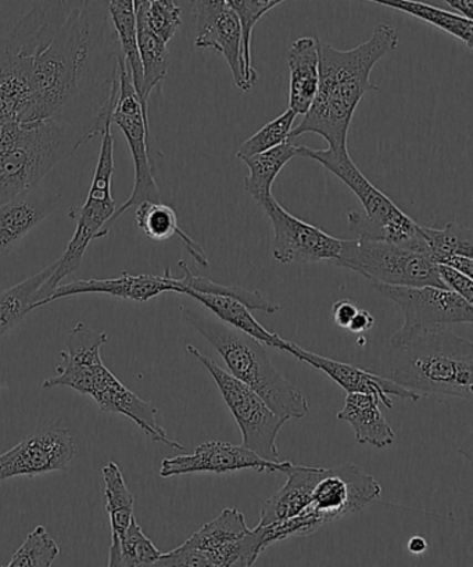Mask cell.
<instances>
[{
  "label": "cell",
  "instance_id": "36",
  "mask_svg": "<svg viewBox=\"0 0 473 567\" xmlns=\"http://www.w3.org/2000/svg\"><path fill=\"white\" fill-rule=\"evenodd\" d=\"M178 266L184 271V277L178 279L181 288L179 295H183L184 290L188 289L199 291V293L233 297V299L244 302V305L249 307L250 310H258L267 313H275L280 310L278 305H274V302L264 299L263 295L258 293L256 290H247L245 288H240V286L219 285L213 282L210 279L196 277V275L191 272L188 264L184 261H179Z\"/></svg>",
  "mask_w": 473,
  "mask_h": 567
},
{
  "label": "cell",
  "instance_id": "39",
  "mask_svg": "<svg viewBox=\"0 0 473 567\" xmlns=\"http://www.w3.org/2000/svg\"><path fill=\"white\" fill-rule=\"evenodd\" d=\"M181 13L183 10L175 4L174 0H148L145 10L147 25L167 45L183 24Z\"/></svg>",
  "mask_w": 473,
  "mask_h": 567
},
{
  "label": "cell",
  "instance_id": "1",
  "mask_svg": "<svg viewBox=\"0 0 473 567\" xmlns=\"http://www.w3.org/2000/svg\"><path fill=\"white\" fill-rule=\"evenodd\" d=\"M119 40L107 0H84L37 59L21 123L62 120L92 140L112 123L119 95ZM123 53H120V56ZM119 56V58H120Z\"/></svg>",
  "mask_w": 473,
  "mask_h": 567
},
{
  "label": "cell",
  "instance_id": "35",
  "mask_svg": "<svg viewBox=\"0 0 473 567\" xmlns=\"http://www.w3.org/2000/svg\"><path fill=\"white\" fill-rule=\"evenodd\" d=\"M420 227L432 261L443 264L453 256L473 258V230L470 227L456 223H450L442 229Z\"/></svg>",
  "mask_w": 473,
  "mask_h": 567
},
{
  "label": "cell",
  "instance_id": "9",
  "mask_svg": "<svg viewBox=\"0 0 473 567\" xmlns=\"http://www.w3.org/2000/svg\"><path fill=\"white\" fill-rule=\"evenodd\" d=\"M113 174L114 136L112 134V124H109L102 132V147L101 153H99L90 194H88L84 206L71 208L69 214L71 218L76 219L73 238H71L63 256L56 261L58 266L51 278L38 290L31 311L45 307L54 289L81 267L91 241L107 235L103 228L106 227L115 213V202L112 192Z\"/></svg>",
  "mask_w": 473,
  "mask_h": 567
},
{
  "label": "cell",
  "instance_id": "41",
  "mask_svg": "<svg viewBox=\"0 0 473 567\" xmlns=\"http://www.w3.org/2000/svg\"><path fill=\"white\" fill-rule=\"evenodd\" d=\"M196 20L197 34L205 31L228 7L225 0H191Z\"/></svg>",
  "mask_w": 473,
  "mask_h": 567
},
{
  "label": "cell",
  "instance_id": "12",
  "mask_svg": "<svg viewBox=\"0 0 473 567\" xmlns=\"http://www.w3.org/2000/svg\"><path fill=\"white\" fill-rule=\"evenodd\" d=\"M404 313V323L390 339L389 346L407 343L422 334L449 329L451 324L472 323L473 307L464 297L436 286L407 288L372 284Z\"/></svg>",
  "mask_w": 473,
  "mask_h": 567
},
{
  "label": "cell",
  "instance_id": "17",
  "mask_svg": "<svg viewBox=\"0 0 473 567\" xmlns=\"http://www.w3.org/2000/svg\"><path fill=\"white\" fill-rule=\"evenodd\" d=\"M381 493V484L376 477L354 464H345L329 470L327 476L321 478L307 508L326 525L364 509Z\"/></svg>",
  "mask_w": 473,
  "mask_h": 567
},
{
  "label": "cell",
  "instance_id": "38",
  "mask_svg": "<svg viewBox=\"0 0 473 567\" xmlns=\"http://www.w3.org/2000/svg\"><path fill=\"white\" fill-rule=\"evenodd\" d=\"M60 555L56 542L49 536L45 527L38 526L16 550L9 567H49Z\"/></svg>",
  "mask_w": 473,
  "mask_h": 567
},
{
  "label": "cell",
  "instance_id": "8",
  "mask_svg": "<svg viewBox=\"0 0 473 567\" xmlns=\"http://www.w3.org/2000/svg\"><path fill=\"white\" fill-rule=\"evenodd\" d=\"M296 156L320 163L359 197L364 213L353 212L348 217L350 229L357 238L390 241V244L410 247L429 257L420 225L401 212L393 200L367 179L351 159L349 148L329 147L327 151H320V148L297 146Z\"/></svg>",
  "mask_w": 473,
  "mask_h": 567
},
{
  "label": "cell",
  "instance_id": "5",
  "mask_svg": "<svg viewBox=\"0 0 473 567\" xmlns=\"http://www.w3.org/2000/svg\"><path fill=\"white\" fill-rule=\"evenodd\" d=\"M192 327L223 357L229 373L244 382L266 401L275 414L288 420L307 415L308 401L282 373L274 367L263 343L251 336L230 327L212 312H200L183 307Z\"/></svg>",
  "mask_w": 473,
  "mask_h": 567
},
{
  "label": "cell",
  "instance_id": "44",
  "mask_svg": "<svg viewBox=\"0 0 473 567\" xmlns=\"http://www.w3.org/2000/svg\"><path fill=\"white\" fill-rule=\"evenodd\" d=\"M443 266H448L450 268L456 269V271H460L462 274H465L466 277H473V258L472 257H465V256H453L448 258L443 262Z\"/></svg>",
  "mask_w": 473,
  "mask_h": 567
},
{
  "label": "cell",
  "instance_id": "19",
  "mask_svg": "<svg viewBox=\"0 0 473 567\" xmlns=\"http://www.w3.org/2000/svg\"><path fill=\"white\" fill-rule=\"evenodd\" d=\"M284 351L289 352V354L297 358V360L326 372L346 393L376 395L379 403L387 406V409H392L393 406L390 395H395V398L403 400H411L414 401V403L421 399V394L401 388L399 384L389 381V379L368 371V369L349 365V363L329 360V358L313 354V352L301 349L300 346L291 343V341L286 340Z\"/></svg>",
  "mask_w": 473,
  "mask_h": 567
},
{
  "label": "cell",
  "instance_id": "28",
  "mask_svg": "<svg viewBox=\"0 0 473 567\" xmlns=\"http://www.w3.org/2000/svg\"><path fill=\"white\" fill-rule=\"evenodd\" d=\"M136 224L142 233L152 240L164 241L177 236L197 264H200L202 267L210 266L203 247L179 228L177 213L174 212V208L164 205L162 200L142 202L141 205H137Z\"/></svg>",
  "mask_w": 473,
  "mask_h": 567
},
{
  "label": "cell",
  "instance_id": "31",
  "mask_svg": "<svg viewBox=\"0 0 473 567\" xmlns=\"http://www.w3.org/2000/svg\"><path fill=\"white\" fill-rule=\"evenodd\" d=\"M110 21L126 65H128L132 84L140 99L143 91V70L136 43V16L134 0H107Z\"/></svg>",
  "mask_w": 473,
  "mask_h": 567
},
{
  "label": "cell",
  "instance_id": "37",
  "mask_svg": "<svg viewBox=\"0 0 473 567\" xmlns=\"http://www.w3.org/2000/svg\"><path fill=\"white\" fill-rule=\"evenodd\" d=\"M297 115L294 110H286L279 117L269 121L268 124L264 125L263 128L256 132L255 135L249 137L246 142L241 143L238 153L240 159L256 156L271 148L284 145L289 142L291 130H294V123Z\"/></svg>",
  "mask_w": 473,
  "mask_h": 567
},
{
  "label": "cell",
  "instance_id": "24",
  "mask_svg": "<svg viewBox=\"0 0 473 567\" xmlns=\"http://www.w3.org/2000/svg\"><path fill=\"white\" fill-rule=\"evenodd\" d=\"M197 49H213L222 53L233 73L235 85L247 91L244 68V45H241V25L238 14L229 7L213 21L210 27L197 34Z\"/></svg>",
  "mask_w": 473,
  "mask_h": 567
},
{
  "label": "cell",
  "instance_id": "26",
  "mask_svg": "<svg viewBox=\"0 0 473 567\" xmlns=\"http://www.w3.org/2000/svg\"><path fill=\"white\" fill-rule=\"evenodd\" d=\"M148 0H134L136 16V43L143 70L142 106L147 110L148 97L154 87L166 79L169 64L167 43L163 42L147 25L145 10Z\"/></svg>",
  "mask_w": 473,
  "mask_h": 567
},
{
  "label": "cell",
  "instance_id": "18",
  "mask_svg": "<svg viewBox=\"0 0 473 567\" xmlns=\"http://www.w3.org/2000/svg\"><path fill=\"white\" fill-rule=\"evenodd\" d=\"M290 462L267 461L246 449L222 442L203 443L192 455L175 456L163 461L161 476L164 478L191 475V473H228L253 470L260 473L285 472Z\"/></svg>",
  "mask_w": 473,
  "mask_h": 567
},
{
  "label": "cell",
  "instance_id": "27",
  "mask_svg": "<svg viewBox=\"0 0 473 567\" xmlns=\"http://www.w3.org/2000/svg\"><path fill=\"white\" fill-rule=\"evenodd\" d=\"M183 295L200 302L207 311L214 313L218 319L240 330V332L251 336L260 343L284 350L286 340L263 328V324L258 323L257 319L251 316L250 308L246 307L244 302L228 296L199 293V291L188 289L184 290Z\"/></svg>",
  "mask_w": 473,
  "mask_h": 567
},
{
  "label": "cell",
  "instance_id": "33",
  "mask_svg": "<svg viewBox=\"0 0 473 567\" xmlns=\"http://www.w3.org/2000/svg\"><path fill=\"white\" fill-rule=\"evenodd\" d=\"M56 266L58 264L54 261L52 266L42 269L34 277L23 280L0 295V340L12 332L23 321L27 313L31 312L38 290L51 278Z\"/></svg>",
  "mask_w": 473,
  "mask_h": 567
},
{
  "label": "cell",
  "instance_id": "2",
  "mask_svg": "<svg viewBox=\"0 0 473 567\" xmlns=\"http://www.w3.org/2000/svg\"><path fill=\"white\" fill-rule=\"evenodd\" d=\"M399 45L392 25H378L370 40L340 51L318 40L320 80L310 109L291 130L289 141L305 134L322 136L332 148H348L351 120L367 92L378 91L371 82L373 68Z\"/></svg>",
  "mask_w": 473,
  "mask_h": 567
},
{
  "label": "cell",
  "instance_id": "45",
  "mask_svg": "<svg viewBox=\"0 0 473 567\" xmlns=\"http://www.w3.org/2000/svg\"><path fill=\"white\" fill-rule=\"evenodd\" d=\"M451 9L467 20L473 18V0H444Z\"/></svg>",
  "mask_w": 473,
  "mask_h": 567
},
{
  "label": "cell",
  "instance_id": "25",
  "mask_svg": "<svg viewBox=\"0 0 473 567\" xmlns=\"http://www.w3.org/2000/svg\"><path fill=\"white\" fill-rule=\"evenodd\" d=\"M338 420L349 423L354 429L357 442L371 444L373 447L384 449L394 442V432L387 417L379 410V400L376 395L364 393H350L346 398L343 410L339 412Z\"/></svg>",
  "mask_w": 473,
  "mask_h": 567
},
{
  "label": "cell",
  "instance_id": "43",
  "mask_svg": "<svg viewBox=\"0 0 473 567\" xmlns=\"http://www.w3.org/2000/svg\"><path fill=\"white\" fill-rule=\"evenodd\" d=\"M373 323H376V318H373L370 312L359 310L356 312L353 319H351L348 329L353 333H364L373 327Z\"/></svg>",
  "mask_w": 473,
  "mask_h": 567
},
{
  "label": "cell",
  "instance_id": "29",
  "mask_svg": "<svg viewBox=\"0 0 473 567\" xmlns=\"http://www.w3.org/2000/svg\"><path fill=\"white\" fill-rule=\"evenodd\" d=\"M296 147L290 141L256 156L241 159L249 168L245 190L258 203L273 195V185L285 165L296 157Z\"/></svg>",
  "mask_w": 473,
  "mask_h": 567
},
{
  "label": "cell",
  "instance_id": "47",
  "mask_svg": "<svg viewBox=\"0 0 473 567\" xmlns=\"http://www.w3.org/2000/svg\"><path fill=\"white\" fill-rule=\"evenodd\" d=\"M4 126H7V125L0 124V135H2V131H3Z\"/></svg>",
  "mask_w": 473,
  "mask_h": 567
},
{
  "label": "cell",
  "instance_id": "20",
  "mask_svg": "<svg viewBox=\"0 0 473 567\" xmlns=\"http://www.w3.org/2000/svg\"><path fill=\"white\" fill-rule=\"evenodd\" d=\"M179 282L166 269L163 277L154 275H131L123 272L119 278L73 280L68 285H59L53 295L49 297L47 306L51 302L80 295H107L117 299L145 302L154 297L174 291L179 293Z\"/></svg>",
  "mask_w": 473,
  "mask_h": 567
},
{
  "label": "cell",
  "instance_id": "16",
  "mask_svg": "<svg viewBox=\"0 0 473 567\" xmlns=\"http://www.w3.org/2000/svg\"><path fill=\"white\" fill-rule=\"evenodd\" d=\"M74 456L75 443L68 429H43L0 455V482L68 471Z\"/></svg>",
  "mask_w": 473,
  "mask_h": 567
},
{
  "label": "cell",
  "instance_id": "6",
  "mask_svg": "<svg viewBox=\"0 0 473 567\" xmlns=\"http://www.w3.org/2000/svg\"><path fill=\"white\" fill-rule=\"evenodd\" d=\"M88 137L62 120L12 123L0 135V205L35 189Z\"/></svg>",
  "mask_w": 473,
  "mask_h": 567
},
{
  "label": "cell",
  "instance_id": "13",
  "mask_svg": "<svg viewBox=\"0 0 473 567\" xmlns=\"http://www.w3.org/2000/svg\"><path fill=\"white\" fill-rule=\"evenodd\" d=\"M112 123L123 132L128 142L135 167V184L128 200L115 210L109 224L119 219L130 208L142 202H161V190L154 179L151 157H148L147 110L142 106L140 95L132 84L128 65L123 54L119 58V95L112 114Z\"/></svg>",
  "mask_w": 473,
  "mask_h": 567
},
{
  "label": "cell",
  "instance_id": "10",
  "mask_svg": "<svg viewBox=\"0 0 473 567\" xmlns=\"http://www.w3.org/2000/svg\"><path fill=\"white\" fill-rule=\"evenodd\" d=\"M333 262L362 275L372 284L448 289L440 278L436 262L420 251L390 241L343 240L340 255Z\"/></svg>",
  "mask_w": 473,
  "mask_h": 567
},
{
  "label": "cell",
  "instance_id": "15",
  "mask_svg": "<svg viewBox=\"0 0 473 567\" xmlns=\"http://www.w3.org/2000/svg\"><path fill=\"white\" fill-rule=\"evenodd\" d=\"M273 224V256L280 264L335 261L343 240L286 212L275 196L258 203Z\"/></svg>",
  "mask_w": 473,
  "mask_h": 567
},
{
  "label": "cell",
  "instance_id": "7",
  "mask_svg": "<svg viewBox=\"0 0 473 567\" xmlns=\"http://www.w3.org/2000/svg\"><path fill=\"white\" fill-rule=\"evenodd\" d=\"M70 10L65 0H41L0 38V124L21 123L30 106L31 76Z\"/></svg>",
  "mask_w": 473,
  "mask_h": 567
},
{
  "label": "cell",
  "instance_id": "11",
  "mask_svg": "<svg viewBox=\"0 0 473 567\" xmlns=\"http://www.w3.org/2000/svg\"><path fill=\"white\" fill-rule=\"evenodd\" d=\"M185 350L212 373L230 414L238 423L241 439H244L241 445L264 460L278 462L277 436L285 425V417L275 414L255 390L240 382L234 374L224 371L195 346L188 344Z\"/></svg>",
  "mask_w": 473,
  "mask_h": 567
},
{
  "label": "cell",
  "instance_id": "42",
  "mask_svg": "<svg viewBox=\"0 0 473 567\" xmlns=\"http://www.w3.org/2000/svg\"><path fill=\"white\" fill-rule=\"evenodd\" d=\"M359 311L353 302L348 299L339 300L333 305V319L335 323L340 328L348 329L351 319L356 316V312Z\"/></svg>",
  "mask_w": 473,
  "mask_h": 567
},
{
  "label": "cell",
  "instance_id": "22",
  "mask_svg": "<svg viewBox=\"0 0 473 567\" xmlns=\"http://www.w3.org/2000/svg\"><path fill=\"white\" fill-rule=\"evenodd\" d=\"M328 471L326 467L299 466L290 462L284 472L288 482L263 505L258 525H271L301 514L310 505L313 489Z\"/></svg>",
  "mask_w": 473,
  "mask_h": 567
},
{
  "label": "cell",
  "instance_id": "30",
  "mask_svg": "<svg viewBox=\"0 0 473 567\" xmlns=\"http://www.w3.org/2000/svg\"><path fill=\"white\" fill-rule=\"evenodd\" d=\"M367 2L382 4V7L399 10L412 18L425 21V23L464 42L470 51L473 49V21L462 18L460 14L432 7V4L417 2V0H367Z\"/></svg>",
  "mask_w": 473,
  "mask_h": 567
},
{
  "label": "cell",
  "instance_id": "4",
  "mask_svg": "<svg viewBox=\"0 0 473 567\" xmlns=\"http://www.w3.org/2000/svg\"><path fill=\"white\" fill-rule=\"evenodd\" d=\"M368 371L418 394L473 398V344L449 329L389 346Z\"/></svg>",
  "mask_w": 473,
  "mask_h": 567
},
{
  "label": "cell",
  "instance_id": "32",
  "mask_svg": "<svg viewBox=\"0 0 473 567\" xmlns=\"http://www.w3.org/2000/svg\"><path fill=\"white\" fill-rule=\"evenodd\" d=\"M104 497H106V511L112 526V547L121 542L132 517L135 516V498L126 487L123 472L115 462H109L103 466Z\"/></svg>",
  "mask_w": 473,
  "mask_h": 567
},
{
  "label": "cell",
  "instance_id": "23",
  "mask_svg": "<svg viewBox=\"0 0 473 567\" xmlns=\"http://www.w3.org/2000/svg\"><path fill=\"white\" fill-rule=\"evenodd\" d=\"M290 70L289 109L305 115L310 109L320 80V51L318 40L302 37L291 43L288 54Z\"/></svg>",
  "mask_w": 473,
  "mask_h": 567
},
{
  "label": "cell",
  "instance_id": "46",
  "mask_svg": "<svg viewBox=\"0 0 473 567\" xmlns=\"http://www.w3.org/2000/svg\"><path fill=\"white\" fill-rule=\"evenodd\" d=\"M407 548H409L411 554L421 555L428 549L426 539L420 536L412 537L409 544H407Z\"/></svg>",
  "mask_w": 473,
  "mask_h": 567
},
{
  "label": "cell",
  "instance_id": "3",
  "mask_svg": "<svg viewBox=\"0 0 473 567\" xmlns=\"http://www.w3.org/2000/svg\"><path fill=\"white\" fill-rule=\"evenodd\" d=\"M107 340V333L102 330L92 329L85 323L75 324L65 341V350L60 352L62 363L58 365V373L47 378L42 388L73 389L93 399L103 412L130 417L153 443L184 451V445L169 439L158 425L156 406L137 398L104 365L101 349Z\"/></svg>",
  "mask_w": 473,
  "mask_h": 567
},
{
  "label": "cell",
  "instance_id": "40",
  "mask_svg": "<svg viewBox=\"0 0 473 567\" xmlns=\"http://www.w3.org/2000/svg\"><path fill=\"white\" fill-rule=\"evenodd\" d=\"M438 271L442 278L445 288L454 291V293L464 297L467 302H473V280L465 274L456 271L454 268L438 264Z\"/></svg>",
  "mask_w": 473,
  "mask_h": 567
},
{
  "label": "cell",
  "instance_id": "34",
  "mask_svg": "<svg viewBox=\"0 0 473 567\" xmlns=\"http://www.w3.org/2000/svg\"><path fill=\"white\" fill-rule=\"evenodd\" d=\"M162 554L152 539L143 533L134 516L121 542L110 547L107 565L110 567L154 566Z\"/></svg>",
  "mask_w": 473,
  "mask_h": 567
},
{
  "label": "cell",
  "instance_id": "14",
  "mask_svg": "<svg viewBox=\"0 0 473 567\" xmlns=\"http://www.w3.org/2000/svg\"><path fill=\"white\" fill-rule=\"evenodd\" d=\"M181 547L199 554L203 567H249L266 550L258 527L250 530L238 509H224L222 515L208 522Z\"/></svg>",
  "mask_w": 473,
  "mask_h": 567
},
{
  "label": "cell",
  "instance_id": "21",
  "mask_svg": "<svg viewBox=\"0 0 473 567\" xmlns=\"http://www.w3.org/2000/svg\"><path fill=\"white\" fill-rule=\"evenodd\" d=\"M60 195L47 189H32L0 205V258L7 256L24 236L51 216Z\"/></svg>",
  "mask_w": 473,
  "mask_h": 567
}]
</instances>
